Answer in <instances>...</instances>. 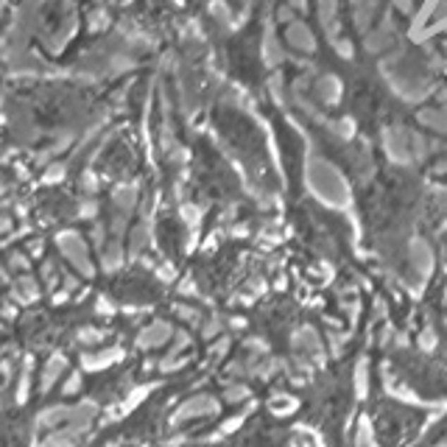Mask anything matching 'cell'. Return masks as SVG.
<instances>
[{"mask_svg":"<svg viewBox=\"0 0 447 447\" xmlns=\"http://www.w3.org/2000/svg\"><path fill=\"white\" fill-rule=\"evenodd\" d=\"M173 313H176V319L185 322L188 327H202V322L207 319L196 305H188V302H176V305H173Z\"/></svg>","mask_w":447,"mask_h":447,"instance_id":"9a60e30c","label":"cell"},{"mask_svg":"<svg viewBox=\"0 0 447 447\" xmlns=\"http://www.w3.org/2000/svg\"><path fill=\"white\" fill-rule=\"evenodd\" d=\"M249 327V322L243 319V316H226V330H238V333H243Z\"/></svg>","mask_w":447,"mask_h":447,"instance_id":"484cf974","label":"cell"},{"mask_svg":"<svg viewBox=\"0 0 447 447\" xmlns=\"http://www.w3.org/2000/svg\"><path fill=\"white\" fill-rule=\"evenodd\" d=\"M28 388H31V361H25V372L20 374V383H17V403H25V400H28Z\"/></svg>","mask_w":447,"mask_h":447,"instance_id":"cb8c5ba5","label":"cell"},{"mask_svg":"<svg viewBox=\"0 0 447 447\" xmlns=\"http://www.w3.org/2000/svg\"><path fill=\"white\" fill-rule=\"evenodd\" d=\"M219 411H221V403L213 394L199 391V394H193V397H188L185 403L176 405L171 422L185 425V422H196V420H210V417H219Z\"/></svg>","mask_w":447,"mask_h":447,"instance_id":"6da1fadb","label":"cell"},{"mask_svg":"<svg viewBox=\"0 0 447 447\" xmlns=\"http://www.w3.org/2000/svg\"><path fill=\"white\" fill-rule=\"evenodd\" d=\"M176 327L168 322V319H154L146 327H140V333L135 336V347L140 353H151V350H159V347H168L171 338H173Z\"/></svg>","mask_w":447,"mask_h":447,"instance_id":"277c9868","label":"cell"},{"mask_svg":"<svg viewBox=\"0 0 447 447\" xmlns=\"http://www.w3.org/2000/svg\"><path fill=\"white\" fill-rule=\"evenodd\" d=\"M243 350H246L249 355H257V358L271 355V344H269V338H263V336H257V333H252V336H246V338H243Z\"/></svg>","mask_w":447,"mask_h":447,"instance_id":"e0dca14e","label":"cell"},{"mask_svg":"<svg viewBox=\"0 0 447 447\" xmlns=\"http://www.w3.org/2000/svg\"><path fill=\"white\" fill-rule=\"evenodd\" d=\"M121 266H123V246H121L118 238H115V240L106 243L104 252H101V269H104L106 274H112V271H118Z\"/></svg>","mask_w":447,"mask_h":447,"instance_id":"4fadbf2b","label":"cell"},{"mask_svg":"<svg viewBox=\"0 0 447 447\" xmlns=\"http://www.w3.org/2000/svg\"><path fill=\"white\" fill-rule=\"evenodd\" d=\"M249 400H252V388H249L246 380H229L223 386V403L226 405H243Z\"/></svg>","mask_w":447,"mask_h":447,"instance_id":"7c38bea8","label":"cell"},{"mask_svg":"<svg viewBox=\"0 0 447 447\" xmlns=\"http://www.w3.org/2000/svg\"><path fill=\"white\" fill-rule=\"evenodd\" d=\"M266 405H269V411H271L274 417H280V420H283V417H291V414L297 411L299 400L294 397V394H288V391H277V394H271V397H269V403H266Z\"/></svg>","mask_w":447,"mask_h":447,"instance_id":"30bf717a","label":"cell"},{"mask_svg":"<svg viewBox=\"0 0 447 447\" xmlns=\"http://www.w3.org/2000/svg\"><path fill=\"white\" fill-rule=\"evenodd\" d=\"M123 361V350L121 347H106V350H95V353H84L81 355V367L90 372H104L112 364Z\"/></svg>","mask_w":447,"mask_h":447,"instance_id":"ba28073f","label":"cell"},{"mask_svg":"<svg viewBox=\"0 0 447 447\" xmlns=\"http://www.w3.org/2000/svg\"><path fill=\"white\" fill-rule=\"evenodd\" d=\"M81 388H84V374L78 372V369L65 374V380H62V394H65V397L81 394Z\"/></svg>","mask_w":447,"mask_h":447,"instance_id":"7402d4cb","label":"cell"},{"mask_svg":"<svg viewBox=\"0 0 447 447\" xmlns=\"http://www.w3.org/2000/svg\"><path fill=\"white\" fill-rule=\"evenodd\" d=\"M353 391H355V397H358V400H367V394H369V358H367V355H361V358L355 361V372H353Z\"/></svg>","mask_w":447,"mask_h":447,"instance_id":"8fae6325","label":"cell"},{"mask_svg":"<svg viewBox=\"0 0 447 447\" xmlns=\"http://www.w3.org/2000/svg\"><path fill=\"white\" fill-rule=\"evenodd\" d=\"M288 344H291V355L310 358L313 364L324 361V338H322L319 327H313V324H299V327H294L291 336H288Z\"/></svg>","mask_w":447,"mask_h":447,"instance_id":"7a4b0ae2","label":"cell"},{"mask_svg":"<svg viewBox=\"0 0 447 447\" xmlns=\"http://www.w3.org/2000/svg\"><path fill=\"white\" fill-rule=\"evenodd\" d=\"M417 344H420L422 353H434V350L439 347V333H436V327H434V324H425L422 333H420V338H417Z\"/></svg>","mask_w":447,"mask_h":447,"instance_id":"44dd1931","label":"cell"},{"mask_svg":"<svg viewBox=\"0 0 447 447\" xmlns=\"http://www.w3.org/2000/svg\"><path fill=\"white\" fill-rule=\"evenodd\" d=\"M87 439V431H78L73 425H62L56 431H51L45 436V445L48 447H81Z\"/></svg>","mask_w":447,"mask_h":447,"instance_id":"9c48e42d","label":"cell"},{"mask_svg":"<svg viewBox=\"0 0 447 447\" xmlns=\"http://www.w3.org/2000/svg\"><path fill=\"white\" fill-rule=\"evenodd\" d=\"M98 411H101L98 400L81 397L78 403L71 405V420H68V425H73V428H78V431H87V434H90V428H92V422H95Z\"/></svg>","mask_w":447,"mask_h":447,"instance_id":"52a82bcc","label":"cell"},{"mask_svg":"<svg viewBox=\"0 0 447 447\" xmlns=\"http://www.w3.org/2000/svg\"><path fill=\"white\" fill-rule=\"evenodd\" d=\"M95 313H101V316H109V313H115V302H109L106 297H98Z\"/></svg>","mask_w":447,"mask_h":447,"instance_id":"4316f807","label":"cell"},{"mask_svg":"<svg viewBox=\"0 0 447 447\" xmlns=\"http://www.w3.org/2000/svg\"><path fill=\"white\" fill-rule=\"evenodd\" d=\"M68 420H71V405L68 403H54V405H45L39 414H37V420H34V428L37 431H56V428H62V425H68Z\"/></svg>","mask_w":447,"mask_h":447,"instance_id":"5b68a950","label":"cell"},{"mask_svg":"<svg viewBox=\"0 0 447 447\" xmlns=\"http://www.w3.org/2000/svg\"><path fill=\"white\" fill-rule=\"evenodd\" d=\"M229 347H232V338H229V333H226V336H221V338L210 341V350H207V353H210L213 361H221L223 355L229 353Z\"/></svg>","mask_w":447,"mask_h":447,"instance_id":"603a6c76","label":"cell"},{"mask_svg":"<svg viewBox=\"0 0 447 447\" xmlns=\"http://www.w3.org/2000/svg\"><path fill=\"white\" fill-rule=\"evenodd\" d=\"M190 344H193V338H190V333H188L185 327H179V330L173 333V338H171V344H168V353H171V355H185V353L190 350Z\"/></svg>","mask_w":447,"mask_h":447,"instance_id":"ffe728a7","label":"cell"},{"mask_svg":"<svg viewBox=\"0 0 447 447\" xmlns=\"http://www.w3.org/2000/svg\"><path fill=\"white\" fill-rule=\"evenodd\" d=\"M68 372H71V369H68V358H65L62 353H54V355L42 364V369H39V391L48 394Z\"/></svg>","mask_w":447,"mask_h":447,"instance_id":"8992f818","label":"cell"},{"mask_svg":"<svg viewBox=\"0 0 447 447\" xmlns=\"http://www.w3.org/2000/svg\"><path fill=\"white\" fill-rule=\"evenodd\" d=\"M288 447H313V445H310V439H305V436H291Z\"/></svg>","mask_w":447,"mask_h":447,"instance_id":"83f0119b","label":"cell"},{"mask_svg":"<svg viewBox=\"0 0 447 447\" xmlns=\"http://www.w3.org/2000/svg\"><path fill=\"white\" fill-rule=\"evenodd\" d=\"M14 294L20 302H34V299H39V286H37V280L34 277H20L17 283H14Z\"/></svg>","mask_w":447,"mask_h":447,"instance_id":"2e32d148","label":"cell"},{"mask_svg":"<svg viewBox=\"0 0 447 447\" xmlns=\"http://www.w3.org/2000/svg\"><path fill=\"white\" fill-rule=\"evenodd\" d=\"M56 243H59L62 255L71 260V266H73L81 277H92V274H95L92 260H90V252H87V243H84V238H81L78 232H73V229L62 232V235L56 238Z\"/></svg>","mask_w":447,"mask_h":447,"instance_id":"3957f363","label":"cell"},{"mask_svg":"<svg viewBox=\"0 0 447 447\" xmlns=\"http://www.w3.org/2000/svg\"><path fill=\"white\" fill-rule=\"evenodd\" d=\"M11 226V221H8V216H0V232H6Z\"/></svg>","mask_w":447,"mask_h":447,"instance_id":"f1b7e54d","label":"cell"},{"mask_svg":"<svg viewBox=\"0 0 447 447\" xmlns=\"http://www.w3.org/2000/svg\"><path fill=\"white\" fill-rule=\"evenodd\" d=\"M188 364H190L188 355H171V353H165V358L157 361V369L162 374H173V372H182Z\"/></svg>","mask_w":447,"mask_h":447,"instance_id":"ac0fdd59","label":"cell"},{"mask_svg":"<svg viewBox=\"0 0 447 447\" xmlns=\"http://www.w3.org/2000/svg\"><path fill=\"white\" fill-rule=\"evenodd\" d=\"M199 333H202V338H204V341H216V338H221V336H226V319H223L221 313L207 316V319L202 322Z\"/></svg>","mask_w":447,"mask_h":447,"instance_id":"5bb4252c","label":"cell"},{"mask_svg":"<svg viewBox=\"0 0 447 447\" xmlns=\"http://www.w3.org/2000/svg\"><path fill=\"white\" fill-rule=\"evenodd\" d=\"M75 341H78L81 347H90V350H92L95 344H101V341H104V330L84 324V327H78V330H75Z\"/></svg>","mask_w":447,"mask_h":447,"instance_id":"d6986e66","label":"cell"},{"mask_svg":"<svg viewBox=\"0 0 447 447\" xmlns=\"http://www.w3.org/2000/svg\"><path fill=\"white\" fill-rule=\"evenodd\" d=\"M8 266H11L14 271H25V269H28V260H25V255L14 252V255H8Z\"/></svg>","mask_w":447,"mask_h":447,"instance_id":"d4e9b609","label":"cell"}]
</instances>
